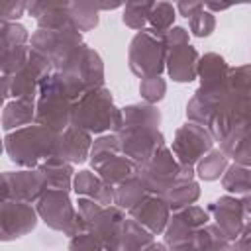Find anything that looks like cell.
<instances>
[{
  "instance_id": "obj_35",
  "label": "cell",
  "mask_w": 251,
  "mask_h": 251,
  "mask_svg": "<svg viewBox=\"0 0 251 251\" xmlns=\"http://www.w3.org/2000/svg\"><path fill=\"white\" fill-rule=\"evenodd\" d=\"M31 45H22V47H12V49H0V71L2 75H16L22 71L29 57H31Z\"/></svg>"
},
{
  "instance_id": "obj_23",
  "label": "cell",
  "mask_w": 251,
  "mask_h": 251,
  "mask_svg": "<svg viewBox=\"0 0 251 251\" xmlns=\"http://www.w3.org/2000/svg\"><path fill=\"white\" fill-rule=\"evenodd\" d=\"M45 180H47V186L51 190H65V192H71L73 190V180H75V165L63 161L61 157L53 155L49 159H45L39 167H37Z\"/></svg>"
},
{
  "instance_id": "obj_34",
  "label": "cell",
  "mask_w": 251,
  "mask_h": 251,
  "mask_svg": "<svg viewBox=\"0 0 251 251\" xmlns=\"http://www.w3.org/2000/svg\"><path fill=\"white\" fill-rule=\"evenodd\" d=\"M153 8V2H126L122 8V22L133 31H141L147 27L149 12Z\"/></svg>"
},
{
  "instance_id": "obj_33",
  "label": "cell",
  "mask_w": 251,
  "mask_h": 251,
  "mask_svg": "<svg viewBox=\"0 0 251 251\" xmlns=\"http://www.w3.org/2000/svg\"><path fill=\"white\" fill-rule=\"evenodd\" d=\"M71 22L80 33H84L98 25L100 12L94 2H71Z\"/></svg>"
},
{
  "instance_id": "obj_27",
  "label": "cell",
  "mask_w": 251,
  "mask_h": 251,
  "mask_svg": "<svg viewBox=\"0 0 251 251\" xmlns=\"http://www.w3.org/2000/svg\"><path fill=\"white\" fill-rule=\"evenodd\" d=\"M200 192L202 190H200V182L198 180H178L163 194V198L169 204L171 212H175V210H180V208L196 204L198 198H200Z\"/></svg>"
},
{
  "instance_id": "obj_5",
  "label": "cell",
  "mask_w": 251,
  "mask_h": 251,
  "mask_svg": "<svg viewBox=\"0 0 251 251\" xmlns=\"http://www.w3.org/2000/svg\"><path fill=\"white\" fill-rule=\"evenodd\" d=\"M88 163L92 171L112 186L139 175V165L120 149L116 133H104L94 139Z\"/></svg>"
},
{
  "instance_id": "obj_42",
  "label": "cell",
  "mask_w": 251,
  "mask_h": 251,
  "mask_svg": "<svg viewBox=\"0 0 251 251\" xmlns=\"http://www.w3.org/2000/svg\"><path fill=\"white\" fill-rule=\"evenodd\" d=\"M27 12L25 0H8L0 4V22H18Z\"/></svg>"
},
{
  "instance_id": "obj_39",
  "label": "cell",
  "mask_w": 251,
  "mask_h": 251,
  "mask_svg": "<svg viewBox=\"0 0 251 251\" xmlns=\"http://www.w3.org/2000/svg\"><path fill=\"white\" fill-rule=\"evenodd\" d=\"M188 29H190V33H192L194 37L204 39V37L212 35L214 29H216V16H214L212 12H208L206 8H202V10H198V12L188 20Z\"/></svg>"
},
{
  "instance_id": "obj_16",
  "label": "cell",
  "mask_w": 251,
  "mask_h": 251,
  "mask_svg": "<svg viewBox=\"0 0 251 251\" xmlns=\"http://www.w3.org/2000/svg\"><path fill=\"white\" fill-rule=\"evenodd\" d=\"M206 210L212 218V224H216L229 241H235L241 235V231L245 227V216L241 210L239 196L224 194V196L212 200L206 206Z\"/></svg>"
},
{
  "instance_id": "obj_26",
  "label": "cell",
  "mask_w": 251,
  "mask_h": 251,
  "mask_svg": "<svg viewBox=\"0 0 251 251\" xmlns=\"http://www.w3.org/2000/svg\"><path fill=\"white\" fill-rule=\"evenodd\" d=\"M190 251H231V241L222 233L216 224H208L198 229L188 243Z\"/></svg>"
},
{
  "instance_id": "obj_37",
  "label": "cell",
  "mask_w": 251,
  "mask_h": 251,
  "mask_svg": "<svg viewBox=\"0 0 251 251\" xmlns=\"http://www.w3.org/2000/svg\"><path fill=\"white\" fill-rule=\"evenodd\" d=\"M29 31L20 22H0V49H12L29 45Z\"/></svg>"
},
{
  "instance_id": "obj_29",
  "label": "cell",
  "mask_w": 251,
  "mask_h": 251,
  "mask_svg": "<svg viewBox=\"0 0 251 251\" xmlns=\"http://www.w3.org/2000/svg\"><path fill=\"white\" fill-rule=\"evenodd\" d=\"M114 192H116V200H114V206L122 208L124 212H129L131 208H135L149 192L145 190L143 182L139 180V175L133 176V178H127L124 182H120L118 186H114Z\"/></svg>"
},
{
  "instance_id": "obj_11",
  "label": "cell",
  "mask_w": 251,
  "mask_h": 251,
  "mask_svg": "<svg viewBox=\"0 0 251 251\" xmlns=\"http://www.w3.org/2000/svg\"><path fill=\"white\" fill-rule=\"evenodd\" d=\"M116 135L120 141V149L139 167L151 161V157L167 145L161 129L149 126H124L116 131Z\"/></svg>"
},
{
  "instance_id": "obj_9",
  "label": "cell",
  "mask_w": 251,
  "mask_h": 251,
  "mask_svg": "<svg viewBox=\"0 0 251 251\" xmlns=\"http://www.w3.org/2000/svg\"><path fill=\"white\" fill-rule=\"evenodd\" d=\"M82 43V33L75 25L61 29H35L29 39L31 49L49 59L53 69H57Z\"/></svg>"
},
{
  "instance_id": "obj_3",
  "label": "cell",
  "mask_w": 251,
  "mask_h": 251,
  "mask_svg": "<svg viewBox=\"0 0 251 251\" xmlns=\"http://www.w3.org/2000/svg\"><path fill=\"white\" fill-rule=\"evenodd\" d=\"M73 98L65 86L59 71H51L39 84V96L35 100V124L47 127L53 133L65 131L73 126Z\"/></svg>"
},
{
  "instance_id": "obj_41",
  "label": "cell",
  "mask_w": 251,
  "mask_h": 251,
  "mask_svg": "<svg viewBox=\"0 0 251 251\" xmlns=\"http://www.w3.org/2000/svg\"><path fill=\"white\" fill-rule=\"evenodd\" d=\"M67 249H69V251H106L104 245H102V241L96 237V233H94L92 229L71 237Z\"/></svg>"
},
{
  "instance_id": "obj_10",
  "label": "cell",
  "mask_w": 251,
  "mask_h": 251,
  "mask_svg": "<svg viewBox=\"0 0 251 251\" xmlns=\"http://www.w3.org/2000/svg\"><path fill=\"white\" fill-rule=\"evenodd\" d=\"M214 143L216 141L206 126L186 122L175 131L171 151L180 165L196 167L200 163V159L214 149Z\"/></svg>"
},
{
  "instance_id": "obj_51",
  "label": "cell",
  "mask_w": 251,
  "mask_h": 251,
  "mask_svg": "<svg viewBox=\"0 0 251 251\" xmlns=\"http://www.w3.org/2000/svg\"><path fill=\"white\" fill-rule=\"evenodd\" d=\"M169 251H190V247L184 245V247H180V249H169Z\"/></svg>"
},
{
  "instance_id": "obj_8",
  "label": "cell",
  "mask_w": 251,
  "mask_h": 251,
  "mask_svg": "<svg viewBox=\"0 0 251 251\" xmlns=\"http://www.w3.org/2000/svg\"><path fill=\"white\" fill-rule=\"evenodd\" d=\"M51 71V61L37 51H31V57L22 71H18L16 75H2V98L8 102L10 98L35 102L39 96V84Z\"/></svg>"
},
{
  "instance_id": "obj_43",
  "label": "cell",
  "mask_w": 251,
  "mask_h": 251,
  "mask_svg": "<svg viewBox=\"0 0 251 251\" xmlns=\"http://www.w3.org/2000/svg\"><path fill=\"white\" fill-rule=\"evenodd\" d=\"M229 159L237 165H243V167H251V131L243 133V137L237 141V145L233 147Z\"/></svg>"
},
{
  "instance_id": "obj_31",
  "label": "cell",
  "mask_w": 251,
  "mask_h": 251,
  "mask_svg": "<svg viewBox=\"0 0 251 251\" xmlns=\"http://www.w3.org/2000/svg\"><path fill=\"white\" fill-rule=\"evenodd\" d=\"M151 241H155V235L151 231H147L141 224H137L135 220H131L127 216V220L124 224V231H122L118 251H139L141 247H145Z\"/></svg>"
},
{
  "instance_id": "obj_28",
  "label": "cell",
  "mask_w": 251,
  "mask_h": 251,
  "mask_svg": "<svg viewBox=\"0 0 251 251\" xmlns=\"http://www.w3.org/2000/svg\"><path fill=\"white\" fill-rule=\"evenodd\" d=\"M229 167V157L222 151V149H212L208 155H204L200 159V163L196 165V176L204 182H212L224 176V173Z\"/></svg>"
},
{
  "instance_id": "obj_17",
  "label": "cell",
  "mask_w": 251,
  "mask_h": 251,
  "mask_svg": "<svg viewBox=\"0 0 251 251\" xmlns=\"http://www.w3.org/2000/svg\"><path fill=\"white\" fill-rule=\"evenodd\" d=\"M94 137L90 131L80 129L76 126H69L65 131L57 133L55 155L71 165H82L90 159Z\"/></svg>"
},
{
  "instance_id": "obj_48",
  "label": "cell",
  "mask_w": 251,
  "mask_h": 251,
  "mask_svg": "<svg viewBox=\"0 0 251 251\" xmlns=\"http://www.w3.org/2000/svg\"><path fill=\"white\" fill-rule=\"evenodd\" d=\"M239 200H241V210H243L245 222H251V194L239 196Z\"/></svg>"
},
{
  "instance_id": "obj_22",
  "label": "cell",
  "mask_w": 251,
  "mask_h": 251,
  "mask_svg": "<svg viewBox=\"0 0 251 251\" xmlns=\"http://www.w3.org/2000/svg\"><path fill=\"white\" fill-rule=\"evenodd\" d=\"M73 192L76 196L82 198H90L94 202H98L100 206H114L116 200V192L114 186L108 184L102 176H98L92 169H82L78 173H75V180H73Z\"/></svg>"
},
{
  "instance_id": "obj_13",
  "label": "cell",
  "mask_w": 251,
  "mask_h": 251,
  "mask_svg": "<svg viewBox=\"0 0 251 251\" xmlns=\"http://www.w3.org/2000/svg\"><path fill=\"white\" fill-rule=\"evenodd\" d=\"M210 222H212V218H210L208 210L202 206L192 204V206L175 210L171 214V220L163 233V243L167 245V249H180V247L188 245L192 241L194 233L198 229H202L204 226H208Z\"/></svg>"
},
{
  "instance_id": "obj_32",
  "label": "cell",
  "mask_w": 251,
  "mask_h": 251,
  "mask_svg": "<svg viewBox=\"0 0 251 251\" xmlns=\"http://www.w3.org/2000/svg\"><path fill=\"white\" fill-rule=\"evenodd\" d=\"M175 18H176V8L171 2H153V8L149 12L147 27L155 31L157 35L165 37L171 27H175Z\"/></svg>"
},
{
  "instance_id": "obj_7",
  "label": "cell",
  "mask_w": 251,
  "mask_h": 251,
  "mask_svg": "<svg viewBox=\"0 0 251 251\" xmlns=\"http://www.w3.org/2000/svg\"><path fill=\"white\" fill-rule=\"evenodd\" d=\"M127 65L129 71L139 76H161L167 69V47L165 39L151 31L149 27L137 31L127 49Z\"/></svg>"
},
{
  "instance_id": "obj_50",
  "label": "cell",
  "mask_w": 251,
  "mask_h": 251,
  "mask_svg": "<svg viewBox=\"0 0 251 251\" xmlns=\"http://www.w3.org/2000/svg\"><path fill=\"white\" fill-rule=\"evenodd\" d=\"M139 251H169V249H167V245H165V243H159V241H151V243H147L145 247H141Z\"/></svg>"
},
{
  "instance_id": "obj_18",
  "label": "cell",
  "mask_w": 251,
  "mask_h": 251,
  "mask_svg": "<svg viewBox=\"0 0 251 251\" xmlns=\"http://www.w3.org/2000/svg\"><path fill=\"white\" fill-rule=\"evenodd\" d=\"M171 208L165 202L163 196L157 194H147L135 208H131L127 212V216L131 220H135L137 224H141L147 231H151L153 235H163L167 229V224L171 220Z\"/></svg>"
},
{
  "instance_id": "obj_20",
  "label": "cell",
  "mask_w": 251,
  "mask_h": 251,
  "mask_svg": "<svg viewBox=\"0 0 251 251\" xmlns=\"http://www.w3.org/2000/svg\"><path fill=\"white\" fill-rule=\"evenodd\" d=\"M200 53L194 45L184 43L167 49V75L175 82H192L198 78Z\"/></svg>"
},
{
  "instance_id": "obj_30",
  "label": "cell",
  "mask_w": 251,
  "mask_h": 251,
  "mask_svg": "<svg viewBox=\"0 0 251 251\" xmlns=\"http://www.w3.org/2000/svg\"><path fill=\"white\" fill-rule=\"evenodd\" d=\"M222 188L233 196L251 194V167L231 163L222 176Z\"/></svg>"
},
{
  "instance_id": "obj_36",
  "label": "cell",
  "mask_w": 251,
  "mask_h": 251,
  "mask_svg": "<svg viewBox=\"0 0 251 251\" xmlns=\"http://www.w3.org/2000/svg\"><path fill=\"white\" fill-rule=\"evenodd\" d=\"M216 108H218V104H214L212 100H208V98H204V96L194 92L192 98L186 104V122H194V124H200V126L208 127Z\"/></svg>"
},
{
  "instance_id": "obj_46",
  "label": "cell",
  "mask_w": 251,
  "mask_h": 251,
  "mask_svg": "<svg viewBox=\"0 0 251 251\" xmlns=\"http://www.w3.org/2000/svg\"><path fill=\"white\" fill-rule=\"evenodd\" d=\"M231 251H251V222H245L241 235L231 241Z\"/></svg>"
},
{
  "instance_id": "obj_24",
  "label": "cell",
  "mask_w": 251,
  "mask_h": 251,
  "mask_svg": "<svg viewBox=\"0 0 251 251\" xmlns=\"http://www.w3.org/2000/svg\"><path fill=\"white\" fill-rule=\"evenodd\" d=\"M35 124V102L27 100H10L2 110V129L14 131L25 126Z\"/></svg>"
},
{
  "instance_id": "obj_6",
  "label": "cell",
  "mask_w": 251,
  "mask_h": 251,
  "mask_svg": "<svg viewBox=\"0 0 251 251\" xmlns=\"http://www.w3.org/2000/svg\"><path fill=\"white\" fill-rule=\"evenodd\" d=\"M35 210L39 214V220L47 227L67 235L69 239L90 229V224L78 214L76 204H73L69 192L65 190L49 188L35 204Z\"/></svg>"
},
{
  "instance_id": "obj_1",
  "label": "cell",
  "mask_w": 251,
  "mask_h": 251,
  "mask_svg": "<svg viewBox=\"0 0 251 251\" xmlns=\"http://www.w3.org/2000/svg\"><path fill=\"white\" fill-rule=\"evenodd\" d=\"M73 126L90 131L92 135L116 133L122 127V108L114 104L108 86L94 88L73 102Z\"/></svg>"
},
{
  "instance_id": "obj_47",
  "label": "cell",
  "mask_w": 251,
  "mask_h": 251,
  "mask_svg": "<svg viewBox=\"0 0 251 251\" xmlns=\"http://www.w3.org/2000/svg\"><path fill=\"white\" fill-rule=\"evenodd\" d=\"M175 8H176V14L190 20L198 10L204 8V2H178V4H175Z\"/></svg>"
},
{
  "instance_id": "obj_12",
  "label": "cell",
  "mask_w": 251,
  "mask_h": 251,
  "mask_svg": "<svg viewBox=\"0 0 251 251\" xmlns=\"http://www.w3.org/2000/svg\"><path fill=\"white\" fill-rule=\"evenodd\" d=\"M180 167L182 165L176 161L171 147L165 145L151 157V161H147L143 167H139V180L143 182V186L149 194L163 196L175 182H178Z\"/></svg>"
},
{
  "instance_id": "obj_25",
  "label": "cell",
  "mask_w": 251,
  "mask_h": 251,
  "mask_svg": "<svg viewBox=\"0 0 251 251\" xmlns=\"http://www.w3.org/2000/svg\"><path fill=\"white\" fill-rule=\"evenodd\" d=\"M124 126H161V110L147 102H135L122 108V127Z\"/></svg>"
},
{
  "instance_id": "obj_4",
  "label": "cell",
  "mask_w": 251,
  "mask_h": 251,
  "mask_svg": "<svg viewBox=\"0 0 251 251\" xmlns=\"http://www.w3.org/2000/svg\"><path fill=\"white\" fill-rule=\"evenodd\" d=\"M55 71L61 73L65 86L73 100H78L82 94L102 88L104 84V61L86 43L76 47Z\"/></svg>"
},
{
  "instance_id": "obj_49",
  "label": "cell",
  "mask_w": 251,
  "mask_h": 251,
  "mask_svg": "<svg viewBox=\"0 0 251 251\" xmlns=\"http://www.w3.org/2000/svg\"><path fill=\"white\" fill-rule=\"evenodd\" d=\"M204 8L216 16V12H226V10H229V8H231V4H214V2H204Z\"/></svg>"
},
{
  "instance_id": "obj_45",
  "label": "cell",
  "mask_w": 251,
  "mask_h": 251,
  "mask_svg": "<svg viewBox=\"0 0 251 251\" xmlns=\"http://www.w3.org/2000/svg\"><path fill=\"white\" fill-rule=\"evenodd\" d=\"M165 39V47H176V45H184V43H190V31L182 25H175L169 29V33L163 37Z\"/></svg>"
},
{
  "instance_id": "obj_40",
  "label": "cell",
  "mask_w": 251,
  "mask_h": 251,
  "mask_svg": "<svg viewBox=\"0 0 251 251\" xmlns=\"http://www.w3.org/2000/svg\"><path fill=\"white\" fill-rule=\"evenodd\" d=\"M229 90L251 98V63L239 65V67H231V73H229Z\"/></svg>"
},
{
  "instance_id": "obj_2",
  "label": "cell",
  "mask_w": 251,
  "mask_h": 251,
  "mask_svg": "<svg viewBox=\"0 0 251 251\" xmlns=\"http://www.w3.org/2000/svg\"><path fill=\"white\" fill-rule=\"evenodd\" d=\"M57 133L39 124H31L4 135V151L8 159L22 169H37L45 159L55 155Z\"/></svg>"
},
{
  "instance_id": "obj_19",
  "label": "cell",
  "mask_w": 251,
  "mask_h": 251,
  "mask_svg": "<svg viewBox=\"0 0 251 251\" xmlns=\"http://www.w3.org/2000/svg\"><path fill=\"white\" fill-rule=\"evenodd\" d=\"M126 220H127V216H126V212L122 208H118V206H106L90 222V229L102 241V245H104L106 251H118Z\"/></svg>"
},
{
  "instance_id": "obj_44",
  "label": "cell",
  "mask_w": 251,
  "mask_h": 251,
  "mask_svg": "<svg viewBox=\"0 0 251 251\" xmlns=\"http://www.w3.org/2000/svg\"><path fill=\"white\" fill-rule=\"evenodd\" d=\"M102 208H104V206H100L98 202H94V200H90V198L76 196V210H78V214H80L88 224L102 212Z\"/></svg>"
},
{
  "instance_id": "obj_14",
  "label": "cell",
  "mask_w": 251,
  "mask_h": 251,
  "mask_svg": "<svg viewBox=\"0 0 251 251\" xmlns=\"http://www.w3.org/2000/svg\"><path fill=\"white\" fill-rule=\"evenodd\" d=\"M47 190V180L39 169L2 173V200H22L27 204H37Z\"/></svg>"
},
{
  "instance_id": "obj_15",
  "label": "cell",
  "mask_w": 251,
  "mask_h": 251,
  "mask_svg": "<svg viewBox=\"0 0 251 251\" xmlns=\"http://www.w3.org/2000/svg\"><path fill=\"white\" fill-rule=\"evenodd\" d=\"M39 214L33 204L22 200H2L0 204V239L16 241L35 229Z\"/></svg>"
},
{
  "instance_id": "obj_38",
  "label": "cell",
  "mask_w": 251,
  "mask_h": 251,
  "mask_svg": "<svg viewBox=\"0 0 251 251\" xmlns=\"http://www.w3.org/2000/svg\"><path fill=\"white\" fill-rule=\"evenodd\" d=\"M139 94L143 102L157 106L167 94V80L163 76H145L139 80Z\"/></svg>"
},
{
  "instance_id": "obj_21",
  "label": "cell",
  "mask_w": 251,
  "mask_h": 251,
  "mask_svg": "<svg viewBox=\"0 0 251 251\" xmlns=\"http://www.w3.org/2000/svg\"><path fill=\"white\" fill-rule=\"evenodd\" d=\"M27 16L37 24V29H61L73 25L71 22V2H27Z\"/></svg>"
}]
</instances>
